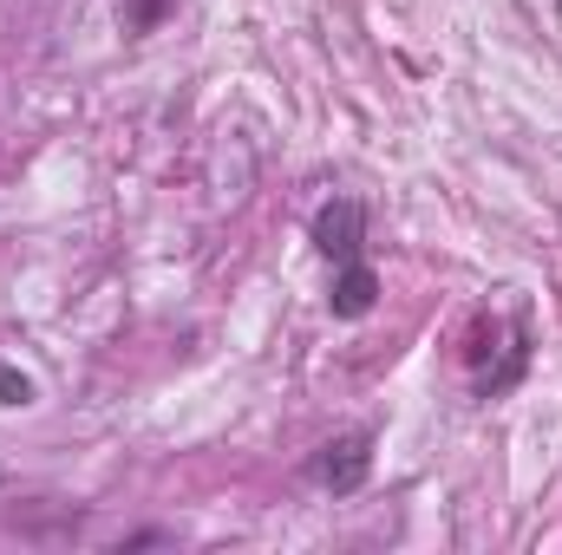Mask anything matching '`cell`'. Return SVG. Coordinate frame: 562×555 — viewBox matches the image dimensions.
I'll return each mask as SVG.
<instances>
[{"label": "cell", "mask_w": 562, "mask_h": 555, "mask_svg": "<svg viewBox=\"0 0 562 555\" xmlns=\"http://www.w3.org/2000/svg\"><path fill=\"white\" fill-rule=\"evenodd\" d=\"M367 471H373V431H340L307 457V477L334 497H353L367 484Z\"/></svg>", "instance_id": "obj_1"}, {"label": "cell", "mask_w": 562, "mask_h": 555, "mask_svg": "<svg viewBox=\"0 0 562 555\" xmlns=\"http://www.w3.org/2000/svg\"><path fill=\"white\" fill-rule=\"evenodd\" d=\"M307 236H314V249L340 269V262H360V242H367V203L360 196H334V203H321L314 209V223H307Z\"/></svg>", "instance_id": "obj_2"}, {"label": "cell", "mask_w": 562, "mask_h": 555, "mask_svg": "<svg viewBox=\"0 0 562 555\" xmlns=\"http://www.w3.org/2000/svg\"><path fill=\"white\" fill-rule=\"evenodd\" d=\"M373 301H380V275L367 269V256H360V262H340L334 294H327L334 320H367V314H373Z\"/></svg>", "instance_id": "obj_3"}, {"label": "cell", "mask_w": 562, "mask_h": 555, "mask_svg": "<svg viewBox=\"0 0 562 555\" xmlns=\"http://www.w3.org/2000/svg\"><path fill=\"white\" fill-rule=\"evenodd\" d=\"M0 406H33V380L13 373V366H0Z\"/></svg>", "instance_id": "obj_4"}, {"label": "cell", "mask_w": 562, "mask_h": 555, "mask_svg": "<svg viewBox=\"0 0 562 555\" xmlns=\"http://www.w3.org/2000/svg\"><path fill=\"white\" fill-rule=\"evenodd\" d=\"M164 7H170V0H132V7H125V26H132V33H150Z\"/></svg>", "instance_id": "obj_5"}]
</instances>
